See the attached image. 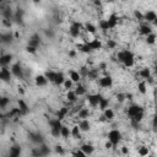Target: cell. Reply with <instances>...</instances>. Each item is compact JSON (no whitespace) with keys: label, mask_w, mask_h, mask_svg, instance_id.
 Masks as SVG:
<instances>
[{"label":"cell","mask_w":157,"mask_h":157,"mask_svg":"<svg viewBox=\"0 0 157 157\" xmlns=\"http://www.w3.org/2000/svg\"><path fill=\"white\" fill-rule=\"evenodd\" d=\"M117 60L126 68H133L135 65V55L129 49H123L117 53Z\"/></svg>","instance_id":"1"},{"label":"cell","mask_w":157,"mask_h":157,"mask_svg":"<svg viewBox=\"0 0 157 157\" xmlns=\"http://www.w3.org/2000/svg\"><path fill=\"white\" fill-rule=\"evenodd\" d=\"M108 141L112 144L113 148H115L118 146V144L122 141V133L118 129H112L108 133Z\"/></svg>","instance_id":"2"},{"label":"cell","mask_w":157,"mask_h":157,"mask_svg":"<svg viewBox=\"0 0 157 157\" xmlns=\"http://www.w3.org/2000/svg\"><path fill=\"white\" fill-rule=\"evenodd\" d=\"M49 126H50V134L54 136V137H59L60 136V129L63 126V123L54 118V119H50L49 120Z\"/></svg>","instance_id":"3"},{"label":"cell","mask_w":157,"mask_h":157,"mask_svg":"<svg viewBox=\"0 0 157 157\" xmlns=\"http://www.w3.org/2000/svg\"><path fill=\"white\" fill-rule=\"evenodd\" d=\"M81 30H84V26L80 22H72L69 27V35L72 37V38H78L81 35Z\"/></svg>","instance_id":"4"},{"label":"cell","mask_w":157,"mask_h":157,"mask_svg":"<svg viewBox=\"0 0 157 157\" xmlns=\"http://www.w3.org/2000/svg\"><path fill=\"white\" fill-rule=\"evenodd\" d=\"M102 95H100V93H90V95H87V97H86V101H87V103L90 104V107H92V108H96V107H98V103H100V101L102 100Z\"/></svg>","instance_id":"5"},{"label":"cell","mask_w":157,"mask_h":157,"mask_svg":"<svg viewBox=\"0 0 157 157\" xmlns=\"http://www.w3.org/2000/svg\"><path fill=\"white\" fill-rule=\"evenodd\" d=\"M98 85L102 89H109L113 86V78L111 75H104L102 77H98Z\"/></svg>","instance_id":"6"},{"label":"cell","mask_w":157,"mask_h":157,"mask_svg":"<svg viewBox=\"0 0 157 157\" xmlns=\"http://www.w3.org/2000/svg\"><path fill=\"white\" fill-rule=\"evenodd\" d=\"M140 112H144V108L141 107V106H139V104H131V106H129L128 107V109H126V114H128V117L130 118V119H133L137 113H140Z\"/></svg>","instance_id":"7"},{"label":"cell","mask_w":157,"mask_h":157,"mask_svg":"<svg viewBox=\"0 0 157 157\" xmlns=\"http://www.w3.org/2000/svg\"><path fill=\"white\" fill-rule=\"evenodd\" d=\"M11 77H13V74H11V71H10V69H9L8 66L0 69V81L10 82Z\"/></svg>","instance_id":"8"},{"label":"cell","mask_w":157,"mask_h":157,"mask_svg":"<svg viewBox=\"0 0 157 157\" xmlns=\"http://www.w3.org/2000/svg\"><path fill=\"white\" fill-rule=\"evenodd\" d=\"M10 71H11L13 76H15V77H17V78H24V69H22V66L20 65V63L14 64V65L11 66Z\"/></svg>","instance_id":"9"},{"label":"cell","mask_w":157,"mask_h":157,"mask_svg":"<svg viewBox=\"0 0 157 157\" xmlns=\"http://www.w3.org/2000/svg\"><path fill=\"white\" fill-rule=\"evenodd\" d=\"M157 20V14L155 10H147L145 14H144V21L146 24H153L155 21Z\"/></svg>","instance_id":"10"},{"label":"cell","mask_w":157,"mask_h":157,"mask_svg":"<svg viewBox=\"0 0 157 157\" xmlns=\"http://www.w3.org/2000/svg\"><path fill=\"white\" fill-rule=\"evenodd\" d=\"M139 33L141 35V36H148L150 33H153V30H152V26L150 25V24H146V22H144V24H141L140 25V27H139Z\"/></svg>","instance_id":"11"},{"label":"cell","mask_w":157,"mask_h":157,"mask_svg":"<svg viewBox=\"0 0 157 157\" xmlns=\"http://www.w3.org/2000/svg\"><path fill=\"white\" fill-rule=\"evenodd\" d=\"M77 126H78V129H80V131H84V133H87V131L91 130V123H90L89 119H81V120H78Z\"/></svg>","instance_id":"12"},{"label":"cell","mask_w":157,"mask_h":157,"mask_svg":"<svg viewBox=\"0 0 157 157\" xmlns=\"http://www.w3.org/2000/svg\"><path fill=\"white\" fill-rule=\"evenodd\" d=\"M21 152H22V148H21L20 145H13L10 147V150H9L8 157H20Z\"/></svg>","instance_id":"13"},{"label":"cell","mask_w":157,"mask_h":157,"mask_svg":"<svg viewBox=\"0 0 157 157\" xmlns=\"http://www.w3.org/2000/svg\"><path fill=\"white\" fill-rule=\"evenodd\" d=\"M13 61L11 54H2L0 55V68H6Z\"/></svg>","instance_id":"14"},{"label":"cell","mask_w":157,"mask_h":157,"mask_svg":"<svg viewBox=\"0 0 157 157\" xmlns=\"http://www.w3.org/2000/svg\"><path fill=\"white\" fill-rule=\"evenodd\" d=\"M118 21H119L118 15H117V14H111V15H109V17L107 19V22H108V27H109V30L115 28V27H117V25H118Z\"/></svg>","instance_id":"15"},{"label":"cell","mask_w":157,"mask_h":157,"mask_svg":"<svg viewBox=\"0 0 157 157\" xmlns=\"http://www.w3.org/2000/svg\"><path fill=\"white\" fill-rule=\"evenodd\" d=\"M27 46L33 47V48H38L41 46V37H39V35L35 33L33 36H31L30 39H28V44Z\"/></svg>","instance_id":"16"},{"label":"cell","mask_w":157,"mask_h":157,"mask_svg":"<svg viewBox=\"0 0 157 157\" xmlns=\"http://www.w3.org/2000/svg\"><path fill=\"white\" fill-rule=\"evenodd\" d=\"M89 46H90V48H91V50H92V52L101 50V49H102V47H103V44H102L101 39H98V38H95V39L90 41V42H89Z\"/></svg>","instance_id":"17"},{"label":"cell","mask_w":157,"mask_h":157,"mask_svg":"<svg viewBox=\"0 0 157 157\" xmlns=\"http://www.w3.org/2000/svg\"><path fill=\"white\" fill-rule=\"evenodd\" d=\"M90 114H91V112H90L89 108L81 107L80 111L77 112V118L80 119V120H81V119H89V118H90Z\"/></svg>","instance_id":"18"},{"label":"cell","mask_w":157,"mask_h":157,"mask_svg":"<svg viewBox=\"0 0 157 157\" xmlns=\"http://www.w3.org/2000/svg\"><path fill=\"white\" fill-rule=\"evenodd\" d=\"M35 84H36V86H38V87H44V86H47L48 81H47V78H46L44 75H37V76L35 77Z\"/></svg>","instance_id":"19"},{"label":"cell","mask_w":157,"mask_h":157,"mask_svg":"<svg viewBox=\"0 0 157 157\" xmlns=\"http://www.w3.org/2000/svg\"><path fill=\"white\" fill-rule=\"evenodd\" d=\"M80 150H81L86 156H91V155L95 152V146L91 145V144H84V145H81Z\"/></svg>","instance_id":"20"},{"label":"cell","mask_w":157,"mask_h":157,"mask_svg":"<svg viewBox=\"0 0 157 157\" xmlns=\"http://www.w3.org/2000/svg\"><path fill=\"white\" fill-rule=\"evenodd\" d=\"M30 140L35 144H38V145L43 144V136L39 133H30Z\"/></svg>","instance_id":"21"},{"label":"cell","mask_w":157,"mask_h":157,"mask_svg":"<svg viewBox=\"0 0 157 157\" xmlns=\"http://www.w3.org/2000/svg\"><path fill=\"white\" fill-rule=\"evenodd\" d=\"M69 78L74 82V84H78L81 80V76L78 74V71H75V70H70L69 71Z\"/></svg>","instance_id":"22"},{"label":"cell","mask_w":157,"mask_h":157,"mask_svg":"<svg viewBox=\"0 0 157 157\" xmlns=\"http://www.w3.org/2000/svg\"><path fill=\"white\" fill-rule=\"evenodd\" d=\"M68 114H69V108L61 107V108H59L58 112H57V119H59V120L61 122V120H64V119L68 117Z\"/></svg>","instance_id":"23"},{"label":"cell","mask_w":157,"mask_h":157,"mask_svg":"<svg viewBox=\"0 0 157 157\" xmlns=\"http://www.w3.org/2000/svg\"><path fill=\"white\" fill-rule=\"evenodd\" d=\"M0 41H2V43H5V44H9L14 41V35L8 32V33H2L0 35Z\"/></svg>","instance_id":"24"},{"label":"cell","mask_w":157,"mask_h":157,"mask_svg":"<svg viewBox=\"0 0 157 157\" xmlns=\"http://www.w3.org/2000/svg\"><path fill=\"white\" fill-rule=\"evenodd\" d=\"M74 92L76 93V96L77 97H81V96H84V95H86V87L84 86V85H81L80 82H78L77 85H76V87H75V90H74Z\"/></svg>","instance_id":"25"},{"label":"cell","mask_w":157,"mask_h":157,"mask_svg":"<svg viewBox=\"0 0 157 157\" xmlns=\"http://www.w3.org/2000/svg\"><path fill=\"white\" fill-rule=\"evenodd\" d=\"M139 76L141 78H144V81H146L148 77H151V69L150 68H142L140 71H139Z\"/></svg>","instance_id":"26"},{"label":"cell","mask_w":157,"mask_h":157,"mask_svg":"<svg viewBox=\"0 0 157 157\" xmlns=\"http://www.w3.org/2000/svg\"><path fill=\"white\" fill-rule=\"evenodd\" d=\"M103 117L106 118L107 122H109V120H113V119L115 118V113H114V111H113L112 108L108 107L107 109L103 111Z\"/></svg>","instance_id":"27"},{"label":"cell","mask_w":157,"mask_h":157,"mask_svg":"<svg viewBox=\"0 0 157 157\" xmlns=\"http://www.w3.org/2000/svg\"><path fill=\"white\" fill-rule=\"evenodd\" d=\"M37 148H38V151H39L41 157H46V156H48V155L50 153V148H49L46 144H41Z\"/></svg>","instance_id":"28"},{"label":"cell","mask_w":157,"mask_h":157,"mask_svg":"<svg viewBox=\"0 0 157 157\" xmlns=\"http://www.w3.org/2000/svg\"><path fill=\"white\" fill-rule=\"evenodd\" d=\"M64 81H65V76H64V74H63L61 71L57 72L55 80H54V85H55V86H61V85L64 84Z\"/></svg>","instance_id":"29"},{"label":"cell","mask_w":157,"mask_h":157,"mask_svg":"<svg viewBox=\"0 0 157 157\" xmlns=\"http://www.w3.org/2000/svg\"><path fill=\"white\" fill-rule=\"evenodd\" d=\"M60 136H61L63 139H69V137L71 136V131H70V128H69L68 125H64V124H63V126H61V129H60Z\"/></svg>","instance_id":"30"},{"label":"cell","mask_w":157,"mask_h":157,"mask_svg":"<svg viewBox=\"0 0 157 157\" xmlns=\"http://www.w3.org/2000/svg\"><path fill=\"white\" fill-rule=\"evenodd\" d=\"M17 104H19V108H20V111L22 112V115H25V114H27V113H28L30 108H28L27 103H26L24 100H19V101H17Z\"/></svg>","instance_id":"31"},{"label":"cell","mask_w":157,"mask_h":157,"mask_svg":"<svg viewBox=\"0 0 157 157\" xmlns=\"http://www.w3.org/2000/svg\"><path fill=\"white\" fill-rule=\"evenodd\" d=\"M137 155H139L140 157H147V156L150 155V148H148L147 146L142 145V146H140V147L137 148Z\"/></svg>","instance_id":"32"},{"label":"cell","mask_w":157,"mask_h":157,"mask_svg":"<svg viewBox=\"0 0 157 157\" xmlns=\"http://www.w3.org/2000/svg\"><path fill=\"white\" fill-rule=\"evenodd\" d=\"M48 82H53L54 84V80H55V76H57V71H53V70H47L46 74H44Z\"/></svg>","instance_id":"33"},{"label":"cell","mask_w":157,"mask_h":157,"mask_svg":"<svg viewBox=\"0 0 157 157\" xmlns=\"http://www.w3.org/2000/svg\"><path fill=\"white\" fill-rule=\"evenodd\" d=\"M84 30H85L87 33H90V35H95V33L97 32V27H96L95 25H92L91 22H87V24H85V26H84Z\"/></svg>","instance_id":"34"},{"label":"cell","mask_w":157,"mask_h":157,"mask_svg":"<svg viewBox=\"0 0 157 157\" xmlns=\"http://www.w3.org/2000/svg\"><path fill=\"white\" fill-rule=\"evenodd\" d=\"M70 131H71V136H72L74 139H80V137H81V131H80V129H78L77 124H75V125L70 129Z\"/></svg>","instance_id":"35"},{"label":"cell","mask_w":157,"mask_h":157,"mask_svg":"<svg viewBox=\"0 0 157 157\" xmlns=\"http://www.w3.org/2000/svg\"><path fill=\"white\" fill-rule=\"evenodd\" d=\"M66 100H68L70 103H75V102L78 100V97L76 96V93L74 92V90H70V91L66 92Z\"/></svg>","instance_id":"36"},{"label":"cell","mask_w":157,"mask_h":157,"mask_svg":"<svg viewBox=\"0 0 157 157\" xmlns=\"http://www.w3.org/2000/svg\"><path fill=\"white\" fill-rule=\"evenodd\" d=\"M137 91L141 95H146L147 93V84H146V81H140L137 84Z\"/></svg>","instance_id":"37"},{"label":"cell","mask_w":157,"mask_h":157,"mask_svg":"<svg viewBox=\"0 0 157 157\" xmlns=\"http://www.w3.org/2000/svg\"><path fill=\"white\" fill-rule=\"evenodd\" d=\"M156 39H157V36L155 33H150L148 36L145 37V42L148 44V46H153L156 43Z\"/></svg>","instance_id":"38"},{"label":"cell","mask_w":157,"mask_h":157,"mask_svg":"<svg viewBox=\"0 0 157 157\" xmlns=\"http://www.w3.org/2000/svg\"><path fill=\"white\" fill-rule=\"evenodd\" d=\"M108 106H109V101H108V98L102 97V100H101V101H100V103H98V108L103 112L104 109H107V108H108Z\"/></svg>","instance_id":"39"},{"label":"cell","mask_w":157,"mask_h":157,"mask_svg":"<svg viewBox=\"0 0 157 157\" xmlns=\"http://www.w3.org/2000/svg\"><path fill=\"white\" fill-rule=\"evenodd\" d=\"M10 104L9 97H0V109H5Z\"/></svg>","instance_id":"40"},{"label":"cell","mask_w":157,"mask_h":157,"mask_svg":"<svg viewBox=\"0 0 157 157\" xmlns=\"http://www.w3.org/2000/svg\"><path fill=\"white\" fill-rule=\"evenodd\" d=\"M78 50L80 52H82V53H85V54H90L92 50H91V48H90V46H89V43H84L82 46H78Z\"/></svg>","instance_id":"41"},{"label":"cell","mask_w":157,"mask_h":157,"mask_svg":"<svg viewBox=\"0 0 157 157\" xmlns=\"http://www.w3.org/2000/svg\"><path fill=\"white\" fill-rule=\"evenodd\" d=\"M87 77L91 78V80L98 78V70H96V69H90V70H89V74H87Z\"/></svg>","instance_id":"42"},{"label":"cell","mask_w":157,"mask_h":157,"mask_svg":"<svg viewBox=\"0 0 157 157\" xmlns=\"http://www.w3.org/2000/svg\"><path fill=\"white\" fill-rule=\"evenodd\" d=\"M98 27H100V30H102V31H104V32L109 30L107 20H100V21H98Z\"/></svg>","instance_id":"43"},{"label":"cell","mask_w":157,"mask_h":157,"mask_svg":"<svg viewBox=\"0 0 157 157\" xmlns=\"http://www.w3.org/2000/svg\"><path fill=\"white\" fill-rule=\"evenodd\" d=\"M63 86H64V89H65L66 91H70V90L72 89V86H74V82L70 80V78H65V81H64Z\"/></svg>","instance_id":"44"},{"label":"cell","mask_w":157,"mask_h":157,"mask_svg":"<svg viewBox=\"0 0 157 157\" xmlns=\"http://www.w3.org/2000/svg\"><path fill=\"white\" fill-rule=\"evenodd\" d=\"M3 16H4V20H9L10 21L14 15H13V11L10 9H5V10H3Z\"/></svg>","instance_id":"45"},{"label":"cell","mask_w":157,"mask_h":157,"mask_svg":"<svg viewBox=\"0 0 157 157\" xmlns=\"http://www.w3.org/2000/svg\"><path fill=\"white\" fill-rule=\"evenodd\" d=\"M118 46V43L114 39H107V48L108 49H115Z\"/></svg>","instance_id":"46"},{"label":"cell","mask_w":157,"mask_h":157,"mask_svg":"<svg viewBox=\"0 0 157 157\" xmlns=\"http://www.w3.org/2000/svg\"><path fill=\"white\" fill-rule=\"evenodd\" d=\"M134 16L137 21H144V14L140 11V10H135L134 11Z\"/></svg>","instance_id":"47"},{"label":"cell","mask_w":157,"mask_h":157,"mask_svg":"<svg viewBox=\"0 0 157 157\" xmlns=\"http://www.w3.org/2000/svg\"><path fill=\"white\" fill-rule=\"evenodd\" d=\"M71 157H87L81 150H77V151H75V152H72V155H71Z\"/></svg>","instance_id":"48"},{"label":"cell","mask_w":157,"mask_h":157,"mask_svg":"<svg viewBox=\"0 0 157 157\" xmlns=\"http://www.w3.org/2000/svg\"><path fill=\"white\" fill-rule=\"evenodd\" d=\"M55 152H57L58 155L63 156V155L65 153V150L63 148V146H60V145H57V146H55Z\"/></svg>","instance_id":"49"},{"label":"cell","mask_w":157,"mask_h":157,"mask_svg":"<svg viewBox=\"0 0 157 157\" xmlns=\"http://www.w3.org/2000/svg\"><path fill=\"white\" fill-rule=\"evenodd\" d=\"M26 52L30 53V54H36V53H37V48H33V47L27 46V47H26Z\"/></svg>","instance_id":"50"},{"label":"cell","mask_w":157,"mask_h":157,"mask_svg":"<svg viewBox=\"0 0 157 157\" xmlns=\"http://www.w3.org/2000/svg\"><path fill=\"white\" fill-rule=\"evenodd\" d=\"M117 100H118V102H124L125 101V95L124 93H118L117 95Z\"/></svg>","instance_id":"51"},{"label":"cell","mask_w":157,"mask_h":157,"mask_svg":"<svg viewBox=\"0 0 157 157\" xmlns=\"http://www.w3.org/2000/svg\"><path fill=\"white\" fill-rule=\"evenodd\" d=\"M69 57H70V58H75V57H76V50H74V49L69 50Z\"/></svg>","instance_id":"52"},{"label":"cell","mask_w":157,"mask_h":157,"mask_svg":"<svg viewBox=\"0 0 157 157\" xmlns=\"http://www.w3.org/2000/svg\"><path fill=\"white\" fill-rule=\"evenodd\" d=\"M122 153H123V155H128V153H129V148H128L126 146H123V147H122Z\"/></svg>","instance_id":"53"},{"label":"cell","mask_w":157,"mask_h":157,"mask_svg":"<svg viewBox=\"0 0 157 157\" xmlns=\"http://www.w3.org/2000/svg\"><path fill=\"white\" fill-rule=\"evenodd\" d=\"M46 35H47L48 37H50V38H53V37H54V32H53L52 30H49V31H46Z\"/></svg>","instance_id":"54"},{"label":"cell","mask_w":157,"mask_h":157,"mask_svg":"<svg viewBox=\"0 0 157 157\" xmlns=\"http://www.w3.org/2000/svg\"><path fill=\"white\" fill-rule=\"evenodd\" d=\"M3 24H4L6 27H10V26H11V21H9V20H3Z\"/></svg>","instance_id":"55"},{"label":"cell","mask_w":157,"mask_h":157,"mask_svg":"<svg viewBox=\"0 0 157 157\" xmlns=\"http://www.w3.org/2000/svg\"><path fill=\"white\" fill-rule=\"evenodd\" d=\"M106 147H107V148H113V146H112V144H111L109 141H108V142H106Z\"/></svg>","instance_id":"56"},{"label":"cell","mask_w":157,"mask_h":157,"mask_svg":"<svg viewBox=\"0 0 157 157\" xmlns=\"http://www.w3.org/2000/svg\"><path fill=\"white\" fill-rule=\"evenodd\" d=\"M17 91H19V93H21V95H25V91H24V89H22V87H19V90H17Z\"/></svg>","instance_id":"57"},{"label":"cell","mask_w":157,"mask_h":157,"mask_svg":"<svg viewBox=\"0 0 157 157\" xmlns=\"http://www.w3.org/2000/svg\"><path fill=\"white\" fill-rule=\"evenodd\" d=\"M148 157H156V156H153V155H148Z\"/></svg>","instance_id":"58"},{"label":"cell","mask_w":157,"mask_h":157,"mask_svg":"<svg viewBox=\"0 0 157 157\" xmlns=\"http://www.w3.org/2000/svg\"><path fill=\"white\" fill-rule=\"evenodd\" d=\"M0 44H2V41H0Z\"/></svg>","instance_id":"59"},{"label":"cell","mask_w":157,"mask_h":157,"mask_svg":"<svg viewBox=\"0 0 157 157\" xmlns=\"http://www.w3.org/2000/svg\"><path fill=\"white\" fill-rule=\"evenodd\" d=\"M0 97H2V96H0Z\"/></svg>","instance_id":"60"}]
</instances>
